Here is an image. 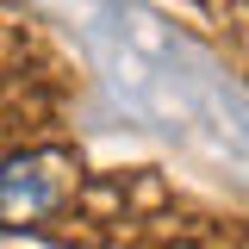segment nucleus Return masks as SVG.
Segmentation results:
<instances>
[{"label": "nucleus", "instance_id": "f03ea898", "mask_svg": "<svg viewBox=\"0 0 249 249\" xmlns=\"http://www.w3.org/2000/svg\"><path fill=\"white\" fill-rule=\"evenodd\" d=\"M162 249H199V243H162Z\"/></svg>", "mask_w": 249, "mask_h": 249}, {"label": "nucleus", "instance_id": "f257e3e1", "mask_svg": "<svg viewBox=\"0 0 249 249\" xmlns=\"http://www.w3.org/2000/svg\"><path fill=\"white\" fill-rule=\"evenodd\" d=\"M75 187H81V156L62 143H31V150L0 156V224L19 231V224L62 212Z\"/></svg>", "mask_w": 249, "mask_h": 249}]
</instances>
